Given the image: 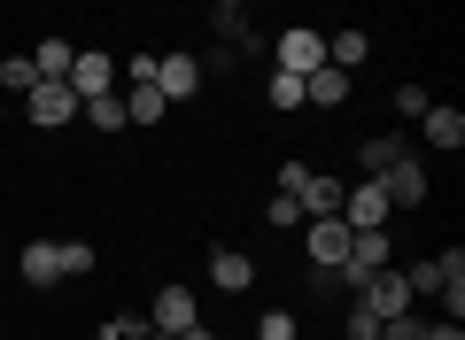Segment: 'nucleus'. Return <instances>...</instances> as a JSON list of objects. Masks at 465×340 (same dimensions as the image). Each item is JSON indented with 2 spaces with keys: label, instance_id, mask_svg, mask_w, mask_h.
<instances>
[{
  "label": "nucleus",
  "instance_id": "1",
  "mask_svg": "<svg viewBox=\"0 0 465 340\" xmlns=\"http://www.w3.org/2000/svg\"><path fill=\"white\" fill-rule=\"evenodd\" d=\"M264 54H272L264 70H287V78H311V70L326 63V32H311V24H287V32L272 39Z\"/></svg>",
  "mask_w": 465,
  "mask_h": 340
},
{
  "label": "nucleus",
  "instance_id": "2",
  "mask_svg": "<svg viewBox=\"0 0 465 340\" xmlns=\"http://www.w3.org/2000/svg\"><path fill=\"white\" fill-rule=\"evenodd\" d=\"M155 85H163L171 109H179V101H194V93H202V54H186V47H155Z\"/></svg>",
  "mask_w": 465,
  "mask_h": 340
},
{
  "label": "nucleus",
  "instance_id": "3",
  "mask_svg": "<svg viewBox=\"0 0 465 340\" xmlns=\"http://www.w3.org/2000/svg\"><path fill=\"white\" fill-rule=\"evenodd\" d=\"M302 256H311V271H341L349 263V225L341 217H311L302 225Z\"/></svg>",
  "mask_w": 465,
  "mask_h": 340
},
{
  "label": "nucleus",
  "instance_id": "4",
  "mask_svg": "<svg viewBox=\"0 0 465 340\" xmlns=\"http://www.w3.org/2000/svg\"><path fill=\"white\" fill-rule=\"evenodd\" d=\"M24 116H32V124H39V131H63V124H70V116H78V93H70V85H63V78H39V85H32V93H24Z\"/></svg>",
  "mask_w": 465,
  "mask_h": 340
},
{
  "label": "nucleus",
  "instance_id": "5",
  "mask_svg": "<svg viewBox=\"0 0 465 340\" xmlns=\"http://www.w3.org/2000/svg\"><path fill=\"white\" fill-rule=\"evenodd\" d=\"M381 194H388V209H419V201L434 194V186H427V155L388 162V170H381Z\"/></svg>",
  "mask_w": 465,
  "mask_h": 340
},
{
  "label": "nucleus",
  "instance_id": "6",
  "mask_svg": "<svg viewBox=\"0 0 465 340\" xmlns=\"http://www.w3.org/2000/svg\"><path fill=\"white\" fill-rule=\"evenodd\" d=\"M341 225L349 232H388V194H381V179H357L341 194Z\"/></svg>",
  "mask_w": 465,
  "mask_h": 340
},
{
  "label": "nucleus",
  "instance_id": "7",
  "mask_svg": "<svg viewBox=\"0 0 465 340\" xmlns=\"http://www.w3.org/2000/svg\"><path fill=\"white\" fill-rule=\"evenodd\" d=\"M70 93L78 101H101V93H116V54H101V47H78V63H70Z\"/></svg>",
  "mask_w": 465,
  "mask_h": 340
},
{
  "label": "nucleus",
  "instance_id": "8",
  "mask_svg": "<svg viewBox=\"0 0 465 340\" xmlns=\"http://www.w3.org/2000/svg\"><path fill=\"white\" fill-rule=\"evenodd\" d=\"M341 194H349V179H333V170H302V186H295L302 225H311V217H341Z\"/></svg>",
  "mask_w": 465,
  "mask_h": 340
},
{
  "label": "nucleus",
  "instance_id": "9",
  "mask_svg": "<svg viewBox=\"0 0 465 340\" xmlns=\"http://www.w3.org/2000/svg\"><path fill=\"white\" fill-rule=\"evenodd\" d=\"M148 325H155V333H186V325H202L194 287H163V294L148 302Z\"/></svg>",
  "mask_w": 465,
  "mask_h": 340
},
{
  "label": "nucleus",
  "instance_id": "10",
  "mask_svg": "<svg viewBox=\"0 0 465 340\" xmlns=\"http://www.w3.org/2000/svg\"><path fill=\"white\" fill-rule=\"evenodd\" d=\"M16 271H24V287H63V240H24V256H16Z\"/></svg>",
  "mask_w": 465,
  "mask_h": 340
},
{
  "label": "nucleus",
  "instance_id": "11",
  "mask_svg": "<svg viewBox=\"0 0 465 340\" xmlns=\"http://www.w3.org/2000/svg\"><path fill=\"white\" fill-rule=\"evenodd\" d=\"M210 287L217 294H249L256 287V256L249 248H210Z\"/></svg>",
  "mask_w": 465,
  "mask_h": 340
},
{
  "label": "nucleus",
  "instance_id": "12",
  "mask_svg": "<svg viewBox=\"0 0 465 340\" xmlns=\"http://www.w3.org/2000/svg\"><path fill=\"white\" fill-rule=\"evenodd\" d=\"M419 131H427V147H442V155H458V147H465V109H450V101H434V109L419 116Z\"/></svg>",
  "mask_w": 465,
  "mask_h": 340
},
{
  "label": "nucleus",
  "instance_id": "13",
  "mask_svg": "<svg viewBox=\"0 0 465 340\" xmlns=\"http://www.w3.org/2000/svg\"><path fill=\"white\" fill-rule=\"evenodd\" d=\"M403 155H419L403 131H372V140H357V162H365V179H381L388 162H403Z\"/></svg>",
  "mask_w": 465,
  "mask_h": 340
},
{
  "label": "nucleus",
  "instance_id": "14",
  "mask_svg": "<svg viewBox=\"0 0 465 340\" xmlns=\"http://www.w3.org/2000/svg\"><path fill=\"white\" fill-rule=\"evenodd\" d=\"M341 101H349V70L318 63L311 78H302V109H341Z\"/></svg>",
  "mask_w": 465,
  "mask_h": 340
},
{
  "label": "nucleus",
  "instance_id": "15",
  "mask_svg": "<svg viewBox=\"0 0 465 340\" xmlns=\"http://www.w3.org/2000/svg\"><path fill=\"white\" fill-rule=\"evenodd\" d=\"M210 32H217V47H241V39L256 32V24H249V0H210Z\"/></svg>",
  "mask_w": 465,
  "mask_h": 340
},
{
  "label": "nucleus",
  "instance_id": "16",
  "mask_svg": "<svg viewBox=\"0 0 465 340\" xmlns=\"http://www.w3.org/2000/svg\"><path fill=\"white\" fill-rule=\"evenodd\" d=\"M326 63H333V70H349V78H357V70L372 63V39L357 32V24H349V32H333V39H326Z\"/></svg>",
  "mask_w": 465,
  "mask_h": 340
},
{
  "label": "nucleus",
  "instance_id": "17",
  "mask_svg": "<svg viewBox=\"0 0 465 340\" xmlns=\"http://www.w3.org/2000/svg\"><path fill=\"white\" fill-rule=\"evenodd\" d=\"M124 116H133V124H163V116H171L163 85H124Z\"/></svg>",
  "mask_w": 465,
  "mask_h": 340
},
{
  "label": "nucleus",
  "instance_id": "18",
  "mask_svg": "<svg viewBox=\"0 0 465 340\" xmlns=\"http://www.w3.org/2000/svg\"><path fill=\"white\" fill-rule=\"evenodd\" d=\"M70 63H78V39H39V47H32L39 78H70Z\"/></svg>",
  "mask_w": 465,
  "mask_h": 340
},
{
  "label": "nucleus",
  "instance_id": "19",
  "mask_svg": "<svg viewBox=\"0 0 465 340\" xmlns=\"http://www.w3.org/2000/svg\"><path fill=\"white\" fill-rule=\"evenodd\" d=\"M78 116H85V124H94V131H124V124H133V116H124V93H101V101H78Z\"/></svg>",
  "mask_w": 465,
  "mask_h": 340
},
{
  "label": "nucleus",
  "instance_id": "20",
  "mask_svg": "<svg viewBox=\"0 0 465 340\" xmlns=\"http://www.w3.org/2000/svg\"><path fill=\"white\" fill-rule=\"evenodd\" d=\"M32 85H39L32 54H8V63H0V93H8V101H24V93H32Z\"/></svg>",
  "mask_w": 465,
  "mask_h": 340
},
{
  "label": "nucleus",
  "instance_id": "21",
  "mask_svg": "<svg viewBox=\"0 0 465 340\" xmlns=\"http://www.w3.org/2000/svg\"><path fill=\"white\" fill-rule=\"evenodd\" d=\"M434 317H419V309H396V317H381V340H427Z\"/></svg>",
  "mask_w": 465,
  "mask_h": 340
},
{
  "label": "nucleus",
  "instance_id": "22",
  "mask_svg": "<svg viewBox=\"0 0 465 340\" xmlns=\"http://www.w3.org/2000/svg\"><path fill=\"white\" fill-rule=\"evenodd\" d=\"M341 333H349V340H381V317H372V309L357 302V294H349V309H341Z\"/></svg>",
  "mask_w": 465,
  "mask_h": 340
},
{
  "label": "nucleus",
  "instance_id": "23",
  "mask_svg": "<svg viewBox=\"0 0 465 340\" xmlns=\"http://www.w3.org/2000/svg\"><path fill=\"white\" fill-rule=\"evenodd\" d=\"M388 109H396L403 124H419V116H427L434 101H427V85H396V93H388Z\"/></svg>",
  "mask_w": 465,
  "mask_h": 340
},
{
  "label": "nucleus",
  "instance_id": "24",
  "mask_svg": "<svg viewBox=\"0 0 465 340\" xmlns=\"http://www.w3.org/2000/svg\"><path fill=\"white\" fill-rule=\"evenodd\" d=\"M264 93L272 109H302V78H287V70H264Z\"/></svg>",
  "mask_w": 465,
  "mask_h": 340
},
{
  "label": "nucleus",
  "instance_id": "25",
  "mask_svg": "<svg viewBox=\"0 0 465 340\" xmlns=\"http://www.w3.org/2000/svg\"><path fill=\"white\" fill-rule=\"evenodd\" d=\"M256 340H295V309H256Z\"/></svg>",
  "mask_w": 465,
  "mask_h": 340
},
{
  "label": "nucleus",
  "instance_id": "26",
  "mask_svg": "<svg viewBox=\"0 0 465 340\" xmlns=\"http://www.w3.org/2000/svg\"><path fill=\"white\" fill-rule=\"evenodd\" d=\"M264 225L295 232V225H302V201H295V194H272V201H264Z\"/></svg>",
  "mask_w": 465,
  "mask_h": 340
},
{
  "label": "nucleus",
  "instance_id": "27",
  "mask_svg": "<svg viewBox=\"0 0 465 340\" xmlns=\"http://www.w3.org/2000/svg\"><path fill=\"white\" fill-rule=\"evenodd\" d=\"M94 271V240H63V278H85Z\"/></svg>",
  "mask_w": 465,
  "mask_h": 340
},
{
  "label": "nucleus",
  "instance_id": "28",
  "mask_svg": "<svg viewBox=\"0 0 465 340\" xmlns=\"http://www.w3.org/2000/svg\"><path fill=\"white\" fill-rule=\"evenodd\" d=\"M140 333H148V317H133V309H116V317L101 325V340H140Z\"/></svg>",
  "mask_w": 465,
  "mask_h": 340
},
{
  "label": "nucleus",
  "instance_id": "29",
  "mask_svg": "<svg viewBox=\"0 0 465 340\" xmlns=\"http://www.w3.org/2000/svg\"><path fill=\"white\" fill-rule=\"evenodd\" d=\"M427 340H465V325H450V317H442V325H427Z\"/></svg>",
  "mask_w": 465,
  "mask_h": 340
},
{
  "label": "nucleus",
  "instance_id": "30",
  "mask_svg": "<svg viewBox=\"0 0 465 340\" xmlns=\"http://www.w3.org/2000/svg\"><path fill=\"white\" fill-rule=\"evenodd\" d=\"M171 340H217V333H210V325H186V333H171Z\"/></svg>",
  "mask_w": 465,
  "mask_h": 340
},
{
  "label": "nucleus",
  "instance_id": "31",
  "mask_svg": "<svg viewBox=\"0 0 465 340\" xmlns=\"http://www.w3.org/2000/svg\"><path fill=\"white\" fill-rule=\"evenodd\" d=\"M8 116H16V101H8V93H0V124H8Z\"/></svg>",
  "mask_w": 465,
  "mask_h": 340
},
{
  "label": "nucleus",
  "instance_id": "32",
  "mask_svg": "<svg viewBox=\"0 0 465 340\" xmlns=\"http://www.w3.org/2000/svg\"><path fill=\"white\" fill-rule=\"evenodd\" d=\"M140 340H171V333H155V325H148V333H140Z\"/></svg>",
  "mask_w": 465,
  "mask_h": 340
}]
</instances>
